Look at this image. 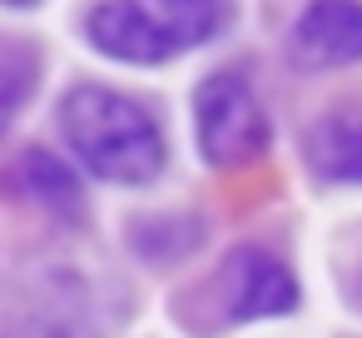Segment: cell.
Listing matches in <instances>:
<instances>
[{"label":"cell","mask_w":362,"mask_h":338,"mask_svg":"<svg viewBox=\"0 0 362 338\" xmlns=\"http://www.w3.org/2000/svg\"><path fill=\"white\" fill-rule=\"evenodd\" d=\"M60 135L85 174L119 189H144L169 164L164 120L144 105V95H124L100 80H80L65 90Z\"/></svg>","instance_id":"6da1fadb"},{"label":"cell","mask_w":362,"mask_h":338,"mask_svg":"<svg viewBox=\"0 0 362 338\" xmlns=\"http://www.w3.org/2000/svg\"><path fill=\"white\" fill-rule=\"evenodd\" d=\"M233 21V0H90L75 30L95 55L129 70H154L223 40Z\"/></svg>","instance_id":"7a4b0ae2"},{"label":"cell","mask_w":362,"mask_h":338,"mask_svg":"<svg viewBox=\"0 0 362 338\" xmlns=\"http://www.w3.org/2000/svg\"><path fill=\"white\" fill-rule=\"evenodd\" d=\"M273 140L268 110L243 70H209L194 85V150L209 169L253 164Z\"/></svg>","instance_id":"3957f363"},{"label":"cell","mask_w":362,"mask_h":338,"mask_svg":"<svg viewBox=\"0 0 362 338\" xmlns=\"http://www.w3.org/2000/svg\"><path fill=\"white\" fill-rule=\"evenodd\" d=\"M214 293L223 303V323L278 318V313H293L303 298L293 269L268 249H233L214 278Z\"/></svg>","instance_id":"277c9868"},{"label":"cell","mask_w":362,"mask_h":338,"mask_svg":"<svg viewBox=\"0 0 362 338\" xmlns=\"http://www.w3.org/2000/svg\"><path fill=\"white\" fill-rule=\"evenodd\" d=\"M288 55L303 70L362 65V0H308L288 35Z\"/></svg>","instance_id":"5b68a950"},{"label":"cell","mask_w":362,"mask_h":338,"mask_svg":"<svg viewBox=\"0 0 362 338\" xmlns=\"http://www.w3.org/2000/svg\"><path fill=\"white\" fill-rule=\"evenodd\" d=\"M11 184H16L35 209L55 214L60 224L85 219V184H80V174H75L65 159H55L50 150H25V154L11 164Z\"/></svg>","instance_id":"8992f818"},{"label":"cell","mask_w":362,"mask_h":338,"mask_svg":"<svg viewBox=\"0 0 362 338\" xmlns=\"http://www.w3.org/2000/svg\"><path fill=\"white\" fill-rule=\"evenodd\" d=\"M308 169L322 184H357L362 189V110L357 115H322L308 130Z\"/></svg>","instance_id":"52a82bcc"},{"label":"cell","mask_w":362,"mask_h":338,"mask_svg":"<svg viewBox=\"0 0 362 338\" xmlns=\"http://www.w3.org/2000/svg\"><path fill=\"white\" fill-rule=\"evenodd\" d=\"M204 244L199 214H134L129 224V249L144 264H179Z\"/></svg>","instance_id":"ba28073f"},{"label":"cell","mask_w":362,"mask_h":338,"mask_svg":"<svg viewBox=\"0 0 362 338\" xmlns=\"http://www.w3.org/2000/svg\"><path fill=\"white\" fill-rule=\"evenodd\" d=\"M40 80H45V65H35L30 55L25 60H0V140L16 130V120L25 115Z\"/></svg>","instance_id":"9c48e42d"},{"label":"cell","mask_w":362,"mask_h":338,"mask_svg":"<svg viewBox=\"0 0 362 338\" xmlns=\"http://www.w3.org/2000/svg\"><path fill=\"white\" fill-rule=\"evenodd\" d=\"M0 6H11V11H30V6H40V0H0Z\"/></svg>","instance_id":"30bf717a"}]
</instances>
